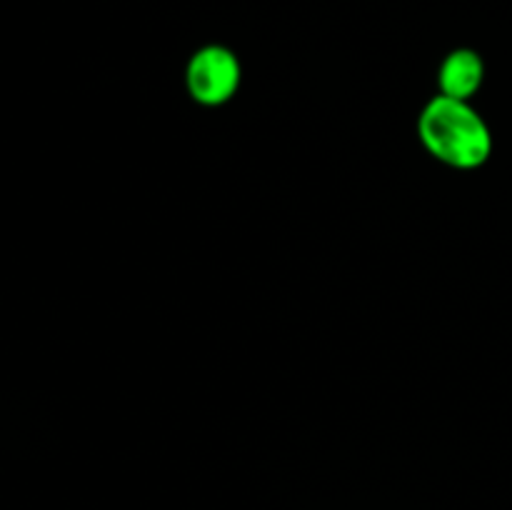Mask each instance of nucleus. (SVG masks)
Masks as SVG:
<instances>
[{
  "instance_id": "1",
  "label": "nucleus",
  "mask_w": 512,
  "mask_h": 510,
  "mask_svg": "<svg viewBox=\"0 0 512 510\" xmlns=\"http://www.w3.org/2000/svg\"><path fill=\"white\" fill-rule=\"evenodd\" d=\"M418 138L428 155L453 170H478L493 155V130L473 100L433 95L418 115Z\"/></svg>"
},
{
  "instance_id": "2",
  "label": "nucleus",
  "mask_w": 512,
  "mask_h": 510,
  "mask_svg": "<svg viewBox=\"0 0 512 510\" xmlns=\"http://www.w3.org/2000/svg\"><path fill=\"white\" fill-rule=\"evenodd\" d=\"M243 83V63L238 53L223 43L200 45L185 65V90L203 108H220L238 95Z\"/></svg>"
},
{
  "instance_id": "3",
  "label": "nucleus",
  "mask_w": 512,
  "mask_h": 510,
  "mask_svg": "<svg viewBox=\"0 0 512 510\" xmlns=\"http://www.w3.org/2000/svg\"><path fill=\"white\" fill-rule=\"evenodd\" d=\"M438 93L473 100L485 83V60L473 48H453L438 65Z\"/></svg>"
}]
</instances>
